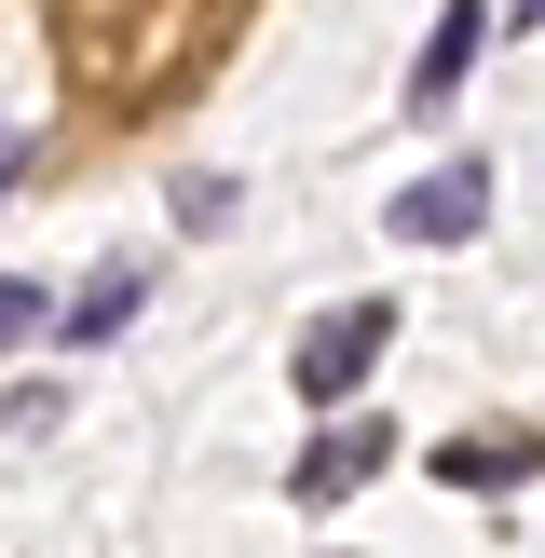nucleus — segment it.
<instances>
[{"mask_svg":"<svg viewBox=\"0 0 545 558\" xmlns=\"http://www.w3.org/2000/svg\"><path fill=\"white\" fill-rule=\"evenodd\" d=\"M382 218H396L409 245H477V232H491V150H463V163H436V178H409Z\"/></svg>","mask_w":545,"mask_h":558,"instance_id":"nucleus-1","label":"nucleus"},{"mask_svg":"<svg viewBox=\"0 0 545 558\" xmlns=\"http://www.w3.org/2000/svg\"><path fill=\"white\" fill-rule=\"evenodd\" d=\"M382 341H396V314H382V300H341V314L300 341V396H314V409H341L354 381L382 368Z\"/></svg>","mask_w":545,"mask_h":558,"instance_id":"nucleus-2","label":"nucleus"},{"mask_svg":"<svg viewBox=\"0 0 545 558\" xmlns=\"http://www.w3.org/2000/svg\"><path fill=\"white\" fill-rule=\"evenodd\" d=\"M477 41H491V0H450V14L423 27V69H409V109H450V96H463V69H477Z\"/></svg>","mask_w":545,"mask_h":558,"instance_id":"nucleus-3","label":"nucleus"},{"mask_svg":"<svg viewBox=\"0 0 545 558\" xmlns=\"http://www.w3.org/2000/svg\"><path fill=\"white\" fill-rule=\"evenodd\" d=\"M382 463H396V436H382V423H327L314 450H300V505H341V490L382 477Z\"/></svg>","mask_w":545,"mask_h":558,"instance_id":"nucleus-4","label":"nucleus"},{"mask_svg":"<svg viewBox=\"0 0 545 558\" xmlns=\"http://www.w3.org/2000/svg\"><path fill=\"white\" fill-rule=\"evenodd\" d=\"M532 436H463V450H436V477H463V490H518V477H532Z\"/></svg>","mask_w":545,"mask_h":558,"instance_id":"nucleus-5","label":"nucleus"},{"mask_svg":"<svg viewBox=\"0 0 545 558\" xmlns=\"http://www.w3.org/2000/svg\"><path fill=\"white\" fill-rule=\"evenodd\" d=\"M136 287H150V272H136V259H109L96 287L69 300V341H123V314H136Z\"/></svg>","mask_w":545,"mask_h":558,"instance_id":"nucleus-6","label":"nucleus"},{"mask_svg":"<svg viewBox=\"0 0 545 558\" xmlns=\"http://www.w3.org/2000/svg\"><path fill=\"white\" fill-rule=\"evenodd\" d=\"M41 327H55V300H41V287H14V272H0V354H27V341H41Z\"/></svg>","mask_w":545,"mask_h":558,"instance_id":"nucleus-7","label":"nucleus"},{"mask_svg":"<svg viewBox=\"0 0 545 558\" xmlns=\"http://www.w3.org/2000/svg\"><path fill=\"white\" fill-rule=\"evenodd\" d=\"M505 27H545V0H505Z\"/></svg>","mask_w":545,"mask_h":558,"instance_id":"nucleus-8","label":"nucleus"}]
</instances>
